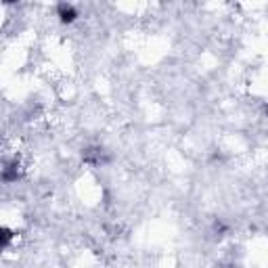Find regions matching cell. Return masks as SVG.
<instances>
[{
	"label": "cell",
	"instance_id": "cell-3",
	"mask_svg": "<svg viewBox=\"0 0 268 268\" xmlns=\"http://www.w3.org/2000/svg\"><path fill=\"white\" fill-rule=\"evenodd\" d=\"M11 239H13V233L9 228H2V231H0V243H2V247H9Z\"/></svg>",
	"mask_w": 268,
	"mask_h": 268
},
{
	"label": "cell",
	"instance_id": "cell-1",
	"mask_svg": "<svg viewBox=\"0 0 268 268\" xmlns=\"http://www.w3.org/2000/svg\"><path fill=\"white\" fill-rule=\"evenodd\" d=\"M57 17L61 23H65V26H69V23H74L78 19V9L74 4H67V2H61L57 4Z\"/></svg>",
	"mask_w": 268,
	"mask_h": 268
},
{
	"label": "cell",
	"instance_id": "cell-4",
	"mask_svg": "<svg viewBox=\"0 0 268 268\" xmlns=\"http://www.w3.org/2000/svg\"><path fill=\"white\" fill-rule=\"evenodd\" d=\"M266 113H268V107H266Z\"/></svg>",
	"mask_w": 268,
	"mask_h": 268
},
{
	"label": "cell",
	"instance_id": "cell-2",
	"mask_svg": "<svg viewBox=\"0 0 268 268\" xmlns=\"http://www.w3.org/2000/svg\"><path fill=\"white\" fill-rule=\"evenodd\" d=\"M84 161H86V163L99 165V163H105L107 157L103 155V149H88V151L84 153Z\"/></svg>",
	"mask_w": 268,
	"mask_h": 268
}]
</instances>
